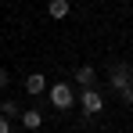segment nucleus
Here are the masks:
<instances>
[{"label": "nucleus", "mask_w": 133, "mask_h": 133, "mask_svg": "<svg viewBox=\"0 0 133 133\" xmlns=\"http://www.w3.org/2000/svg\"><path fill=\"white\" fill-rule=\"evenodd\" d=\"M25 90H29L32 97H40V94L47 90V79L40 76V72H36V76H29V79H25Z\"/></svg>", "instance_id": "obj_4"}, {"label": "nucleus", "mask_w": 133, "mask_h": 133, "mask_svg": "<svg viewBox=\"0 0 133 133\" xmlns=\"http://www.w3.org/2000/svg\"><path fill=\"white\" fill-rule=\"evenodd\" d=\"M47 15H50V18H65L68 15V0H50V4H47Z\"/></svg>", "instance_id": "obj_5"}, {"label": "nucleus", "mask_w": 133, "mask_h": 133, "mask_svg": "<svg viewBox=\"0 0 133 133\" xmlns=\"http://www.w3.org/2000/svg\"><path fill=\"white\" fill-rule=\"evenodd\" d=\"M119 97H122V101H126V104H133V83H126V87L119 90Z\"/></svg>", "instance_id": "obj_8"}, {"label": "nucleus", "mask_w": 133, "mask_h": 133, "mask_svg": "<svg viewBox=\"0 0 133 133\" xmlns=\"http://www.w3.org/2000/svg\"><path fill=\"white\" fill-rule=\"evenodd\" d=\"M94 76H97V72H94V65L76 68V83H79V87H90V83H94Z\"/></svg>", "instance_id": "obj_6"}, {"label": "nucleus", "mask_w": 133, "mask_h": 133, "mask_svg": "<svg viewBox=\"0 0 133 133\" xmlns=\"http://www.w3.org/2000/svg\"><path fill=\"white\" fill-rule=\"evenodd\" d=\"M50 104H54V108H72V87H68V83L50 87Z\"/></svg>", "instance_id": "obj_1"}, {"label": "nucleus", "mask_w": 133, "mask_h": 133, "mask_svg": "<svg viewBox=\"0 0 133 133\" xmlns=\"http://www.w3.org/2000/svg\"><path fill=\"white\" fill-rule=\"evenodd\" d=\"M11 130V122H7V119H0V133H7Z\"/></svg>", "instance_id": "obj_9"}, {"label": "nucleus", "mask_w": 133, "mask_h": 133, "mask_svg": "<svg viewBox=\"0 0 133 133\" xmlns=\"http://www.w3.org/2000/svg\"><path fill=\"white\" fill-rule=\"evenodd\" d=\"M4 83H7V72H4V68H0V87H4Z\"/></svg>", "instance_id": "obj_10"}, {"label": "nucleus", "mask_w": 133, "mask_h": 133, "mask_svg": "<svg viewBox=\"0 0 133 133\" xmlns=\"http://www.w3.org/2000/svg\"><path fill=\"white\" fill-rule=\"evenodd\" d=\"M22 122L29 126V130H36V126L43 122V115H40V111H22Z\"/></svg>", "instance_id": "obj_7"}, {"label": "nucleus", "mask_w": 133, "mask_h": 133, "mask_svg": "<svg viewBox=\"0 0 133 133\" xmlns=\"http://www.w3.org/2000/svg\"><path fill=\"white\" fill-rule=\"evenodd\" d=\"M108 83H111L115 90H122L126 83H133V79H130V65H126V61H119V65H111V72H108Z\"/></svg>", "instance_id": "obj_2"}, {"label": "nucleus", "mask_w": 133, "mask_h": 133, "mask_svg": "<svg viewBox=\"0 0 133 133\" xmlns=\"http://www.w3.org/2000/svg\"><path fill=\"white\" fill-rule=\"evenodd\" d=\"M101 108H104V101H101V94H97L94 87H87V90H83V111H87V115H97Z\"/></svg>", "instance_id": "obj_3"}]
</instances>
